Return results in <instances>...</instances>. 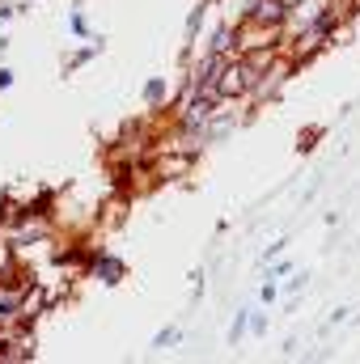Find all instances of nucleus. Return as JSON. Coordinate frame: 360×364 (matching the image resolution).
Masks as SVG:
<instances>
[{"mask_svg": "<svg viewBox=\"0 0 360 364\" xmlns=\"http://www.w3.org/2000/svg\"><path fill=\"white\" fill-rule=\"evenodd\" d=\"M102 275H106V284H115V275H119V263H110V259H106V263H102Z\"/></svg>", "mask_w": 360, "mask_h": 364, "instance_id": "nucleus-1", "label": "nucleus"}]
</instances>
